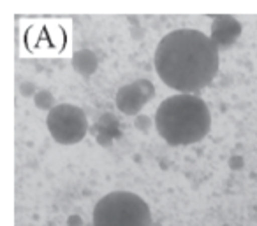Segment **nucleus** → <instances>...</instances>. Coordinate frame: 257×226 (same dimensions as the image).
Listing matches in <instances>:
<instances>
[{
	"mask_svg": "<svg viewBox=\"0 0 257 226\" xmlns=\"http://www.w3.org/2000/svg\"><path fill=\"white\" fill-rule=\"evenodd\" d=\"M155 72L166 86L196 95L218 72V48L210 36L192 28L169 32L157 44Z\"/></svg>",
	"mask_w": 257,
	"mask_h": 226,
	"instance_id": "1",
	"label": "nucleus"
},
{
	"mask_svg": "<svg viewBox=\"0 0 257 226\" xmlns=\"http://www.w3.org/2000/svg\"><path fill=\"white\" fill-rule=\"evenodd\" d=\"M211 116L204 100L190 93H176L162 100L155 112V128L169 146H192L210 132Z\"/></svg>",
	"mask_w": 257,
	"mask_h": 226,
	"instance_id": "2",
	"label": "nucleus"
},
{
	"mask_svg": "<svg viewBox=\"0 0 257 226\" xmlns=\"http://www.w3.org/2000/svg\"><path fill=\"white\" fill-rule=\"evenodd\" d=\"M93 226H152L148 204L131 191H113L93 207Z\"/></svg>",
	"mask_w": 257,
	"mask_h": 226,
	"instance_id": "3",
	"label": "nucleus"
},
{
	"mask_svg": "<svg viewBox=\"0 0 257 226\" xmlns=\"http://www.w3.org/2000/svg\"><path fill=\"white\" fill-rule=\"evenodd\" d=\"M48 130L55 142L62 146H74L85 138L88 120L81 107L72 104H58L48 112Z\"/></svg>",
	"mask_w": 257,
	"mask_h": 226,
	"instance_id": "4",
	"label": "nucleus"
},
{
	"mask_svg": "<svg viewBox=\"0 0 257 226\" xmlns=\"http://www.w3.org/2000/svg\"><path fill=\"white\" fill-rule=\"evenodd\" d=\"M155 88L148 79H138L134 82L121 86L116 93V104L118 110L121 114L127 116H140V112L143 110V107L150 102V98L154 96Z\"/></svg>",
	"mask_w": 257,
	"mask_h": 226,
	"instance_id": "5",
	"label": "nucleus"
},
{
	"mask_svg": "<svg viewBox=\"0 0 257 226\" xmlns=\"http://www.w3.org/2000/svg\"><path fill=\"white\" fill-rule=\"evenodd\" d=\"M241 34V23L234 16H217L211 22L210 39L220 50H229Z\"/></svg>",
	"mask_w": 257,
	"mask_h": 226,
	"instance_id": "6",
	"label": "nucleus"
},
{
	"mask_svg": "<svg viewBox=\"0 0 257 226\" xmlns=\"http://www.w3.org/2000/svg\"><path fill=\"white\" fill-rule=\"evenodd\" d=\"M72 67L83 78H90L97 70V67H99V60H97L95 53H92L88 50H81L76 51L74 56H72Z\"/></svg>",
	"mask_w": 257,
	"mask_h": 226,
	"instance_id": "7",
	"label": "nucleus"
},
{
	"mask_svg": "<svg viewBox=\"0 0 257 226\" xmlns=\"http://www.w3.org/2000/svg\"><path fill=\"white\" fill-rule=\"evenodd\" d=\"M34 102H36L37 109L48 110V112H50L55 107V96L51 95V92H48V90H41V92H37V95L34 96Z\"/></svg>",
	"mask_w": 257,
	"mask_h": 226,
	"instance_id": "8",
	"label": "nucleus"
},
{
	"mask_svg": "<svg viewBox=\"0 0 257 226\" xmlns=\"http://www.w3.org/2000/svg\"><path fill=\"white\" fill-rule=\"evenodd\" d=\"M134 124H136L138 130L148 132V128L152 126V118L145 116V114H140V116H136V121H134Z\"/></svg>",
	"mask_w": 257,
	"mask_h": 226,
	"instance_id": "9",
	"label": "nucleus"
},
{
	"mask_svg": "<svg viewBox=\"0 0 257 226\" xmlns=\"http://www.w3.org/2000/svg\"><path fill=\"white\" fill-rule=\"evenodd\" d=\"M22 93H23L25 96H29V95H34V96H36V95H37V92H36V88H34L32 82H23V84H22Z\"/></svg>",
	"mask_w": 257,
	"mask_h": 226,
	"instance_id": "10",
	"label": "nucleus"
}]
</instances>
